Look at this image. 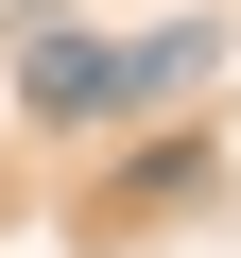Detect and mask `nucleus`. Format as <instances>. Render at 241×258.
<instances>
[{
    "instance_id": "nucleus-1",
    "label": "nucleus",
    "mask_w": 241,
    "mask_h": 258,
    "mask_svg": "<svg viewBox=\"0 0 241 258\" xmlns=\"http://www.w3.org/2000/svg\"><path fill=\"white\" fill-rule=\"evenodd\" d=\"M18 86H35V120H86V103H120V35H52Z\"/></svg>"
},
{
    "instance_id": "nucleus-2",
    "label": "nucleus",
    "mask_w": 241,
    "mask_h": 258,
    "mask_svg": "<svg viewBox=\"0 0 241 258\" xmlns=\"http://www.w3.org/2000/svg\"><path fill=\"white\" fill-rule=\"evenodd\" d=\"M0 18H52V0H0Z\"/></svg>"
}]
</instances>
